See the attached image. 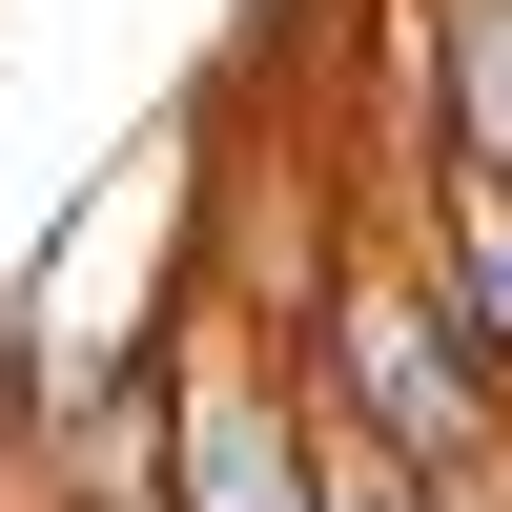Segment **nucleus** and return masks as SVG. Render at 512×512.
<instances>
[{"instance_id": "nucleus-1", "label": "nucleus", "mask_w": 512, "mask_h": 512, "mask_svg": "<svg viewBox=\"0 0 512 512\" xmlns=\"http://www.w3.org/2000/svg\"><path fill=\"white\" fill-rule=\"evenodd\" d=\"M287 369H308V410H349V431L410 451V472H451V451L512 431V390L472 369V328L431 308L410 226H328V246H308V287H287Z\"/></svg>"}, {"instance_id": "nucleus-5", "label": "nucleus", "mask_w": 512, "mask_h": 512, "mask_svg": "<svg viewBox=\"0 0 512 512\" xmlns=\"http://www.w3.org/2000/svg\"><path fill=\"white\" fill-rule=\"evenodd\" d=\"M308 512H431V472H410V451H369L349 410H308Z\"/></svg>"}, {"instance_id": "nucleus-4", "label": "nucleus", "mask_w": 512, "mask_h": 512, "mask_svg": "<svg viewBox=\"0 0 512 512\" xmlns=\"http://www.w3.org/2000/svg\"><path fill=\"white\" fill-rule=\"evenodd\" d=\"M410 41H431L451 164H492V185H512V0H410Z\"/></svg>"}, {"instance_id": "nucleus-3", "label": "nucleus", "mask_w": 512, "mask_h": 512, "mask_svg": "<svg viewBox=\"0 0 512 512\" xmlns=\"http://www.w3.org/2000/svg\"><path fill=\"white\" fill-rule=\"evenodd\" d=\"M410 267H431V308L472 328V369L512 390V185H492V164H431V205H410Z\"/></svg>"}, {"instance_id": "nucleus-2", "label": "nucleus", "mask_w": 512, "mask_h": 512, "mask_svg": "<svg viewBox=\"0 0 512 512\" xmlns=\"http://www.w3.org/2000/svg\"><path fill=\"white\" fill-rule=\"evenodd\" d=\"M164 512H308V369H287V328L164 308Z\"/></svg>"}]
</instances>
